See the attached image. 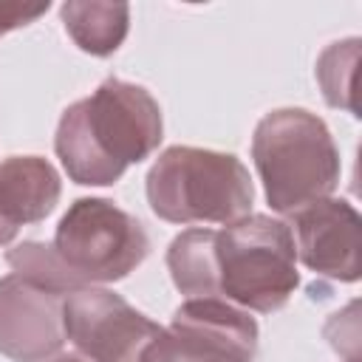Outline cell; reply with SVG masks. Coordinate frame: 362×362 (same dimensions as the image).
Segmentation results:
<instances>
[{
  "label": "cell",
  "mask_w": 362,
  "mask_h": 362,
  "mask_svg": "<svg viewBox=\"0 0 362 362\" xmlns=\"http://www.w3.org/2000/svg\"><path fill=\"white\" fill-rule=\"evenodd\" d=\"M14 235H17V226H11V223L3 218V212H0V246L11 243V240H14Z\"/></svg>",
  "instance_id": "obj_17"
},
{
  "label": "cell",
  "mask_w": 362,
  "mask_h": 362,
  "mask_svg": "<svg viewBox=\"0 0 362 362\" xmlns=\"http://www.w3.org/2000/svg\"><path fill=\"white\" fill-rule=\"evenodd\" d=\"M65 266L88 286L127 277L150 252L139 218L107 198H76L57 223L54 243Z\"/></svg>",
  "instance_id": "obj_5"
},
{
  "label": "cell",
  "mask_w": 362,
  "mask_h": 362,
  "mask_svg": "<svg viewBox=\"0 0 362 362\" xmlns=\"http://www.w3.org/2000/svg\"><path fill=\"white\" fill-rule=\"evenodd\" d=\"M65 31L90 57H110L127 37L130 6L102 0H68L59 8Z\"/></svg>",
  "instance_id": "obj_11"
},
{
  "label": "cell",
  "mask_w": 362,
  "mask_h": 362,
  "mask_svg": "<svg viewBox=\"0 0 362 362\" xmlns=\"http://www.w3.org/2000/svg\"><path fill=\"white\" fill-rule=\"evenodd\" d=\"M294 249L314 274L354 283L359 280V212L345 198H320L297 212Z\"/></svg>",
  "instance_id": "obj_9"
},
{
  "label": "cell",
  "mask_w": 362,
  "mask_h": 362,
  "mask_svg": "<svg viewBox=\"0 0 362 362\" xmlns=\"http://www.w3.org/2000/svg\"><path fill=\"white\" fill-rule=\"evenodd\" d=\"M62 300L20 274L0 277V354L11 362H45L65 345Z\"/></svg>",
  "instance_id": "obj_8"
},
{
  "label": "cell",
  "mask_w": 362,
  "mask_h": 362,
  "mask_svg": "<svg viewBox=\"0 0 362 362\" xmlns=\"http://www.w3.org/2000/svg\"><path fill=\"white\" fill-rule=\"evenodd\" d=\"M62 195L59 173L40 156L0 161V212L11 226L37 223L54 212Z\"/></svg>",
  "instance_id": "obj_10"
},
{
  "label": "cell",
  "mask_w": 362,
  "mask_h": 362,
  "mask_svg": "<svg viewBox=\"0 0 362 362\" xmlns=\"http://www.w3.org/2000/svg\"><path fill=\"white\" fill-rule=\"evenodd\" d=\"M356 65H359V40H342L328 45L317 59V82L331 107H342L359 116L356 107Z\"/></svg>",
  "instance_id": "obj_14"
},
{
  "label": "cell",
  "mask_w": 362,
  "mask_h": 362,
  "mask_svg": "<svg viewBox=\"0 0 362 362\" xmlns=\"http://www.w3.org/2000/svg\"><path fill=\"white\" fill-rule=\"evenodd\" d=\"M45 362H90V359L85 354H79V351H59V354L48 356Z\"/></svg>",
  "instance_id": "obj_16"
},
{
  "label": "cell",
  "mask_w": 362,
  "mask_h": 362,
  "mask_svg": "<svg viewBox=\"0 0 362 362\" xmlns=\"http://www.w3.org/2000/svg\"><path fill=\"white\" fill-rule=\"evenodd\" d=\"M212 240H215V229H187L178 238H173L167 249L170 277L187 300H204V297L218 300Z\"/></svg>",
  "instance_id": "obj_12"
},
{
  "label": "cell",
  "mask_w": 362,
  "mask_h": 362,
  "mask_svg": "<svg viewBox=\"0 0 362 362\" xmlns=\"http://www.w3.org/2000/svg\"><path fill=\"white\" fill-rule=\"evenodd\" d=\"M6 260H8L14 274H20V277H25L42 288H51L57 294H71V291H79L88 286L65 266V260L57 255L54 246L40 243V240L17 243L14 249H8Z\"/></svg>",
  "instance_id": "obj_13"
},
{
  "label": "cell",
  "mask_w": 362,
  "mask_h": 362,
  "mask_svg": "<svg viewBox=\"0 0 362 362\" xmlns=\"http://www.w3.org/2000/svg\"><path fill=\"white\" fill-rule=\"evenodd\" d=\"M218 300L249 311L283 308L300 286L291 226L269 215H246L215 232Z\"/></svg>",
  "instance_id": "obj_4"
},
{
  "label": "cell",
  "mask_w": 362,
  "mask_h": 362,
  "mask_svg": "<svg viewBox=\"0 0 362 362\" xmlns=\"http://www.w3.org/2000/svg\"><path fill=\"white\" fill-rule=\"evenodd\" d=\"M252 158L274 212L291 215L339 184V150L328 124L303 107L266 113L252 136Z\"/></svg>",
  "instance_id": "obj_2"
},
{
  "label": "cell",
  "mask_w": 362,
  "mask_h": 362,
  "mask_svg": "<svg viewBox=\"0 0 362 362\" xmlns=\"http://www.w3.org/2000/svg\"><path fill=\"white\" fill-rule=\"evenodd\" d=\"M147 201L170 223H235L252 212L255 187L238 156L175 144L153 161Z\"/></svg>",
  "instance_id": "obj_3"
},
{
  "label": "cell",
  "mask_w": 362,
  "mask_h": 362,
  "mask_svg": "<svg viewBox=\"0 0 362 362\" xmlns=\"http://www.w3.org/2000/svg\"><path fill=\"white\" fill-rule=\"evenodd\" d=\"M62 325L65 339L90 362H173L167 328L107 288L85 286L65 294Z\"/></svg>",
  "instance_id": "obj_6"
},
{
  "label": "cell",
  "mask_w": 362,
  "mask_h": 362,
  "mask_svg": "<svg viewBox=\"0 0 362 362\" xmlns=\"http://www.w3.org/2000/svg\"><path fill=\"white\" fill-rule=\"evenodd\" d=\"M161 133V107L150 90L124 79H105L88 99L62 110L54 150L71 181L110 187L130 164L156 153Z\"/></svg>",
  "instance_id": "obj_1"
},
{
  "label": "cell",
  "mask_w": 362,
  "mask_h": 362,
  "mask_svg": "<svg viewBox=\"0 0 362 362\" xmlns=\"http://www.w3.org/2000/svg\"><path fill=\"white\" fill-rule=\"evenodd\" d=\"M173 362H255L257 322L226 300H187L167 328Z\"/></svg>",
  "instance_id": "obj_7"
},
{
  "label": "cell",
  "mask_w": 362,
  "mask_h": 362,
  "mask_svg": "<svg viewBox=\"0 0 362 362\" xmlns=\"http://www.w3.org/2000/svg\"><path fill=\"white\" fill-rule=\"evenodd\" d=\"M48 0L45 3H23V0H0V37L23 28L28 23H34L37 17H42L48 11Z\"/></svg>",
  "instance_id": "obj_15"
}]
</instances>
